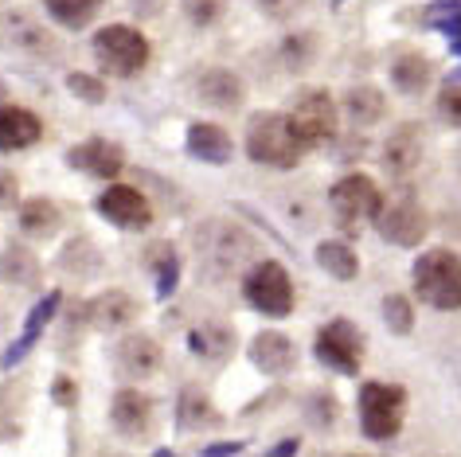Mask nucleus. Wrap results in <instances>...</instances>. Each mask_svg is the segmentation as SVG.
<instances>
[{"instance_id": "21", "label": "nucleus", "mask_w": 461, "mask_h": 457, "mask_svg": "<svg viewBox=\"0 0 461 457\" xmlns=\"http://www.w3.org/2000/svg\"><path fill=\"white\" fill-rule=\"evenodd\" d=\"M59 305H63V293H43V301L36 305V309L28 313V321H24V333H20L16 340H13V348L0 356V368H16L20 360L28 356L32 348H36V340H40V333L48 328V321L55 313H59Z\"/></svg>"}, {"instance_id": "10", "label": "nucleus", "mask_w": 461, "mask_h": 457, "mask_svg": "<svg viewBox=\"0 0 461 457\" xmlns=\"http://www.w3.org/2000/svg\"><path fill=\"white\" fill-rule=\"evenodd\" d=\"M375 231H379V238H387L391 246L411 250V246H419L426 238L430 220H426V211L419 208V203L402 196L395 203H384V211H379V220H375Z\"/></svg>"}, {"instance_id": "47", "label": "nucleus", "mask_w": 461, "mask_h": 457, "mask_svg": "<svg viewBox=\"0 0 461 457\" xmlns=\"http://www.w3.org/2000/svg\"><path fill=\"white\" fill-rule=\"evenodd\" d=\"M0 94H5V83H0Z\"/></svg>"}, {"instance_id": "39", "label": "nucleus", "mask_w": 461, "mask_h": 457, "mask_svg": "<svg viewBox=\"0 0 461 457\" xmlns=\"http://www.w3.org/2000/svg\"><path fill=\"white\" fill-rule=\"evenodd\" d=\"M305 4H309V0H258L262 16L278 20V24H290L294 16H302V13H305Z\"/></svg>"}, {"instance_id": "3", "label": "nucleus", "mask_w": 461, "mask_h": 457, "mask_svg": "<svg viewBox=\"0 0 461 457\" xmlns=\"http://www.w3.org/2000/svg\"><path fill=\"white\" fill-rule=\"evenodd\" d=\"M411 278H414V293H419L430 309H442V313L461 309V258L454 250L438 246V250L419 255Z\"/></svg>"}, {"instance_id": "36", "label": "nucleus", "mask_w": 461, "mask_h": 457, "mask_svg": "<svg viewBox=\"0 0 461 457\" xmlns=\"http://www.w3.org/2000/svg\"><path fill=\"white\" fill-rule=\"evenodd\" d=\"M337 415L340 410H337V395L332 391H317L313 399H309V407H305V418L313 422L317 430H329L332 422H337Z\"/></svg>"}, {"instance_id": "6", "label": "nucleus", "mask_w": 461, "mask_h": 457, "mask_svg": "<svg viewBox=\"0 0 461 457\" xmlns=\"http://www.w3.org/2000/svg\"><path fill=\"white\" fill-rule=\"evenodd\" d=\"M243 297H247L250 309L270 317V321H285V317L294 313V301H297L290 270L274 258L258 262V266L243 278Z\"/></svg>"}, {"instance_id": "38", "label": "nucleus", "mask_w": 461, "mask_h": 457, "mask_svg": "<svg viewBox=\"0 0 461 457\" xmlns=\"http://www.w3.org/2000/svg\"><path fill=\"white\" fill-rule=\"evenodd\" d=\"M434 110H438V118H442L446 125H454V130H461V86H446L442 94H438Z\"/></svg>"}, {"instance_id": "35", "label": "nucleus", "mask_w": 461, "mask_h": 457, "mask_svg": "<svg viewBox=\"0 0 461 457\" xmlns=\"http://www.w3.org/2000/svg\"><path fill=\"white\" fill-rule=\"evenodd\" d=\"M180 4H184V16H188L195 28H212L227 13V0H180Z\"/></svg>"}, {"instance_id": "5", "label": "nucleus", "mask_w": 461, "mask_h": 457, "mask_svg": "<svg viewBox=\"0 0 461 457\" xmlns=\"http://www.w3.org/2000/svg\"><path fill=\"white\" fill-rule=\"evenodd\" d=\"M95 59L106 75H118V78H133L145 71L149 63V40L145 31H137L133 24H106L95 31Z\"/></svg>"}, {"instance_id": "7", "label": "nucleus", "mask_w": 461, "mask_h": 457, "mask_svg": "<svg viewBox=\"0 0 461 457\" xmlns=\"http://www.w3.org/2000/svg\"><path fill=\"white\" fill-rule=\"evenodd\" d=\"M285 118H290V130H294L302 148L329 145L340 130V110H337V102H332L329 90H305Z\"/></svg>"}, {"instance_id": "48", "label": "nucleus", "mask_w": 461, "mask_h": 457, "mask_svg": "<svg viewBox=\"0 0 461 457\" xmlns=\"http://www.w3.org/2000/svg\"><path fill=\"white\" fill-rule=\"evenodd\" d=\"M352 457H360V453H352Z\"/></svg>"}, {"instance_id": "31", "label": "nucleus", "mask_w": 461, "mask_h": 457, "mask_svg": "<svg viewBox=\"0 0 461 457\" xmlns=\"http://www.w3.org/2000/svg\"><path fill=\"white\" fill-rule=\"evenodd\" d=\"M160 255H153V273H157V301H168L180 285V258L172 246H157Z\"/></svg>"}, {"instance_id": "26", "label": "nucleus", "mask_w": 461, "mask_h": 457, "mask_svg": "<svg viewBox=\"0 0 461 457\" xmlns=\"http://www.w3.org/2000/svg\"><path fill=\"white\" fill-rule=\"evenodd\" d=\"M387 113V98L379 86H352L348 94H344V118L352 125H375L379 118Z\"/></svg>"}, {"instance_id": "22", "label": "nucleus", "mask_w": 461, "mask_h": 457, "mask_svg": "<svg viewBox=\"0 0 461 457\" xmlns=\"http://www.w3.org/2000/svg\"><path fill=\"white\" fill-rule=\"evenodd\" d=\"M195 94H200V102L212 110H239L243 106V83H239V75L227 71V67L203 71L200 83H195Z\"/></svg>"}, {"instance_id": "27", "label": "nucleus", "mask_w": 461, "mask_h": 457, "mask_svg": "<svg viewBox=\"0 0 461 457\" xmlns=\"http://www.w3.org/2000/svg\"><path fill=\"white\" fill-rule=\"evenodd\" d=\"M317 262H321V270L337 282H356V273H360V258H356V250L344 243V238H325V243L317 246Z\"/></svg>"}, {"instance_id": "8", "label": "nucleus", "mask_w": 461, "mask_h": 457, "mask_svg": "<svg viewBox=\"0 0 461 457\" xmlns=\"http://www.w3.org/2000/svg\"><path fill=\"white\" fill-rule=\"evenodd\" d=\"M329 203H332V211H337V223L356 231L360 220H379V211H384V192L375 188L372 176L352 173L329 188Z\"/></svg>"}, {"instance_id": "11", "label": "nucleus", "mask_w": 461, "mask_h": 457, "mask_svg": "<svg viewBox=\"0 0 461 457\" xmlns=\"http://www.w3.org/2000/svg\"><path fill=\"white\" fill-rule=\"evenodd\" d=\"M95 208H98L102 220H110L113 227H125V231H145V227L153 223V208H149V200L130 184H110L98 196Z\"/></svg>"}, {"instance_id": "15", "label": "nucleus", "mask_w": 461, "mask_h": 457, "mask_svg": "<svg viewBox=\"0 0 461 457\" xmlns=\"http://www.w3.org/2000/svg\"><path fill=\"white\" fill-rule=\"evenodd\" d=\"M247 356L262 375H270V380H282V375H290L297 368V345L285 333H258L250 340Z\"/></svg>"}, {"instance_id": "43", "label": "nucleus", "mask_w": 461, "mask_h": 457, "mask_svg": "<svg viewBox=\"0 0 461 457\" xmlns=\"http://www.w3.org/2000/svg\"><path fill=\"white\" fill-rule=\"evenodd\" d=\"M294 453H297V438L278 442V445H270V450H267V457H294Z\"/></svg>"}, {"instance_id": "42", "label": "nucleus", "mask_w": 461, "mask_h": 457, "mask_svg": "<svg viewBox=\"0 0 461 457\" xmlns=\"http://www.w3.org/2000/svg\"><path fill=\"white\" fill-rule=\"evenodd\" d=\"M239 450H243V445H239V442H212V445H207V450H203L200 457H235Z\"/></svg>"}, {"instance_id": "40", "label": "nucleus", "mask_w": 461, "mask_h": 457, "mask_svg": "<svg viewBox=\"0 0 461 457\" xmlns=\"http://www.w3.org/2000/svg\"><path fill=\"white\" fill-rule=\"evenodd\" d=\"M51 399L59 407H75V399H78V387H75V380L71 375H59V380L51 383Z\"/></svg>"}, {"instance_id": "34", "label": "nucleus", "mask_w": 461, "mask_h": 457, "mask_svg": "<svg viewBox=\"0 0 461 457\" xmlns=\"http://www.w3.org/2000/svg\"><path fill=\"white\" fill-rule=\"evenodd\" d=\"M384 325L395 336H407L414 328V305H411L407 293H387L384 297Z\"/></svg>"}, {"instance_id": "45", "label": "nucleus", "mask_w": 461, "mask_h": 457, "mask_svg": "<svg viewBox=\"0 0 461 457\" xmlns=\"http://www.w3.org/2000/svg\"><path fill=\"white\" fill-rule=\"evenodd\" d=\"M449 51H454V55H461V40H454V43H449Z\"/></svg>"}, {"instance_id": "19", "label": "nucleus", "mask_w": 461, "mask_h": 457, "mask_svg": "<svg viewBox=\"0 0 461 457\" xmlns=\"http://www.w3.org/2000/svg\"><path fill=\"white\" fill-rule=\"evenodd\" d=\"M43 137V121L24 106H0V153H20Z\"/></svg>"}, {"instance_id": "12", "label": "nucleus", "mask_w": 461, "mask_h": 457, "mask_svg": "<svg viewBox=\"0 0 461 457\" xmlns=\"http://www.w3.org/2000/svg\"><path fill=\"white\" fill-rule=\"evenodd\" d=\"M0 43L16 48L20 55H32V59H55V55H59V43H55L51 31L20 13L0 16Z\"/></svg>"}, {"instance_id": "32", "label": "nucleus", "mask_w": 461, "mask_h": 457, "mask_svg": "<svg viewBox=\"0 0 461 457\" xmlns=\"http://www.w3.org/2000/svg\"><path fill=\"white\" fill-rule=\"evenodd\" d=\"M422 20L442 31V36H449V43L461 40V0H434Z\"/></svg>"}, {"instance_id": "17", "label": "nucleus", "mask_w": 461, "mask_h": 457, "mask_svg": "<svg viewBox=\"0 0 461 457\" xmlns=\"http://www.w3.org/2000/svg\"><path fill=\"white\" fill-rule=\"evenodd\" d=\"M419 161H422V130L414 121H407L384 141V173L402 180L419 168Z\"/></svg>"}, {"instance_id": "1", "label": "nucleus", "mask_w": 461, "mask_h": 457, "mask_svg": "<svg viewBox=\"0 0 461 457\" xmlns=\"http://www.w3.org/2000/svg\"><path fill=\"white\" fill-rule=\"evenodd\" d=\"M250 255H255V243L235 223L212 220L195 231V258H200V270L207 282L239 273L250 262Z\"/></svg>"}, {"instance_id": "4", "label": "nucleus", "mask_w": 461, "mask_h": 457, "mask_svg": "<svg viewBox=\"0 0 461 457\" xmlns=\"http://www.w3.org/2000/svg\"><path fill=\"white\" fill-rule=\"evenodd\" d=\"M360 410V430L367 442H391L399 438L402 418H407V387L399 383H364L356 395Z\"/></svg>"}, {"instance_id": "44", "label": "nucleus", "mask_w": 461, "mask_h": 457, "mask_svg": "<svg viewBox=\"0 0 461 457\" xmlns=\"http://www.w3.org/2000/svg\"><path fill=\"white\" fill-rule=\"evenodd\" d=\"M137 13H141V16H157L160 13V8H165V0H137Z\"/></svg>"}, {"instance_id": "23", "label": "nucleus", "mask_w": 461, "mask_h": 457, "mask_svg": "<svg viewBox=\"0 0 461 457\" xmlns=\"http://www.w3.org/2000/svg\"><path fill=\"white\" fill-rule=\"evenodd\" d=\"M430 78H434V63L419 51H407L391 63V83H395L399 94H426L430 90Z\"/></svg>"}, {"instance_id": "16", "label": "nucleus", "mask_w": 461, "mask_h": 457, "mask_svg": "<svg viewBox=\"0 0 461 457\" xmlns=\"http://www.w3.org/2000/svg\"><path fill=\"white\" fill-rule=\"evenodd\" d=\"M137 313H141V305L125 290H106V293H98L95 301H86V321L95 325L98 333H122L125 325L137 321Z\"/></svg>"}, {"instance_id": "2", "label": "nucleus", "mask_w": 461, "mask_h": 457, "mask_svg": "<svg viewBox=\"0 0 461 457\" xmlns=\"http://www.w3.org/2000/svg\"><path fill=\"white\" fill-rule=\"evenodd\" d=\"M305 148L297 145V137L290 130V118L278 110H258L250 113L247 125V157L255 165L267 168H297Z\"/></svg>"}, {"instance_id": "28", "label": "nucleus", "mask_w": 461, "mask_h": 457, "mask_svg": "<svg viewBox=\"0 0 461 457\" xmlns=\"http://www.w3.org/2000/svg\"><path fill=\"white\" fill-rule=\"evenodd\" d=\"M102 4H106V0H43L48 16L67 31H83L86 24H95Z\"/></svg>"}, {"instance_id": "33", "label": "nucleus", "mask_w": 461, "mask_h": 457, "mask_svg": "<svg viewBox=\"0 0 461 457\" xmlns=\"http://www.w3.org/2000/svg\"><path fill=\"white\" fill-rule=\"evenodd\" d=\"M313 51H317V40L309 36V31H290V36L282 40V48H278L282 63L290 67V71H302V67L313 63Z\"/></svg>"}, {"instance_id": "41", "label": "nucleus", "mask_w": 461, "mask_h": 457, "mask_svg": "<svg viewBox=\"0 0 461 457\" xmlns=\"http://www.w3.org/2000/svg\"><path fill=\"white\" fill-rule=\"evenodd\" d=\"M16 200H20V180L8 173V168H0V211L13 208Z\"/></svg>"}, {"instance_id": "20", "label": "nucleus", "mask_w": 461, "mask_h": 457, "mask_svg": "<svg viewBox=\"0 0 461 457\" xmlns=\"http://www.w3.org/2000/svg\"><path fill=\"white\" fill-rule=\"evenodd\" d=\"M113 360H118L122 375H130V380H149V375L160 368L165 352H160V345H157L153 336L137 333V336H125V340H122L118 352H113Z\"/></svg>"}, {"instance_id": "37", "label": "nucleus", "mask_w": 461, "mask_h": 457, "mask_svg": "<svg viewBox=\"0 0 461 457\" xmlns=\"http://www.w3.org/2000/svg\"><path fill=\"white\" fill-rule=\"evenodd\" d=\"M67 90H71L75 98H83V102H106V83L95 75H83V71H75V75H67Z\"/></svg>"}, {"instance_id": "25", "label": "nucleus", "mask_w": 461, "mask_h": 457, "mask_svg": "<svg viewBox=\"0 0 461 457\" xmlns=\"http://www.w3.org/2000/svg\"><path fill=\"white\" fill-rule=\"evenodd\" d=\"M219 422V410L212 407L200 387H184L180 399H176V430H203V426H215Z\"/></svg>"}, {"instance_id": "29", "label": "nucleus", "mask_w": 461, "mask_h": 457, "mask_svg": "<svg viewBox=\"0 0 461 457\" xmlns=\"http://www.w3.org/2000/svg\"><path fill=\"white\" fill-rule=\"evenodd\" d=\"M0 282L8 285H36L40 282V258L24 246H5L0 250Z\"/></svg>"}, {"instance_id": "13", "label": "nucleus", "mask_w": 461, "mask_h": 457, "mask_svg": "<svg viewBox=\"0 0 461 457\" xmlns=\"http://www.w3.org/2000/svg\"><path fill=\"white\" fill-rule=\"evenodd\" d=\"M110 422L122 438L141 442L149 430H153V399L145 391H133V387H122L110 403Z\"/></svg>"}, {"instance_id": "18", "label": "nucleus", "mask_w": 461, "mask_h": 457, "mask_svg": "<svg viewBox=\"0 0 461 457\" xmlns=\"http://www.w3.org/2000/svg\"><path fill=\"white\" fill-rule=\"evenodd\" d=\"M184 148H188L195 161H203V165H227L230 157H235V141H230V133L223 130V125H215V121L188 125Z\"/></svg>"}, {"instance_id": "30", "label": "nucleus", "mask_w": 461, "mask_h": 457, "mask_svg": "<svg viewBox=\"0 0 461 457\" xmlns=\"http://www.w3.org/2000/svg\"><path fill=\"white\" fill-rule=\"evenodd\" d=\"M188 348L195 352L200 360H227L230 356V328H219V325H200L188 333Z\"/></svg>"}, {"instance_id": "14", "label": "nucleus", "mask_w": 461, "mask_h": 457, "mask_svg": "<svg viewBox=\"0 0 461 457\" xmlns=\"http://www.w3.org/2000/svg\"><path fill=\"white\" fill-rule=\"evenodd\" d=\"M67 161L95 180H113L125 168V148L106 141V137H86L83 145H75L71 153H67Z\"/></svg>"}, {"instance_id": "9", "label": "nucleus", "mask_w": 461, "mask_h": 457, "mask_svg": "<svg viewBox=\"0 0 461 457\" xmlns=\"http://www.w3.org/2000/svg\"><path fill=\"white\" fill-rule=\"evenodd\" d=\"M313 352H317V360L325 363V368L340 372V375H360V363H364V336H360V328H356L352 321L337 317V321H329V325L317 328Z\"/></svg>"}, {"instance_id": "46", "label": "nucleus", "mask_w": 461, "mask_h": 457, "mask_svg": "<svg viewBox=\"0 0 461 457\" xmlns=\"http://www.w3.org/2000/svg\"><path fill=\"white\" fill-rule=\"evenodd\" d=\"M340 4H344V0H332V8H340Z\"/></svg>"}, {"instance_id": "24", "label": "nucleus", "mask_w": 461, "mask_h": 457, "mask_svg": "<svg viewBox=\"0 0 461 457\" xmlns=\"http://www.w3.org/2000/svg\"><path fill=\"white\" fill-rule=\"evenodd\" d=\"M59 227H63V211L55 200L36 196V200L20 203V231L28 238H51Z\"/></svg>"}]
</instances>
